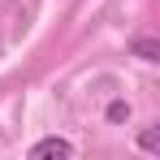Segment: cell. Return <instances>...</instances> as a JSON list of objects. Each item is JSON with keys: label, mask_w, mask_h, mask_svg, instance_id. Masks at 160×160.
Masks as SVG:
<instances>
[{"label": "cell", "mask_w": 160, "mask_h": 160, "mask_svg": "<svg viewBox=\"0 0 160 160\" xmlns=\"http://www.w3.org/2000/svg\"><path fill=\"white\" fill-rule=\"evenodd\" d=\"M138 147H143V152H152V156H156V152H160V126H147V130L138 134Z\"/></svg>", "instance_id": "obj_3"}, {"label": "cell", "mask_w": 160, "mask_h": 160, "mask_svg": "<svg viewBox=\"0 0 160 160\" xmlns=\"http://www.w3.org/2000/svg\"><path fill=\"white\" fill-rule=\"evenodd\" d=\"M130 52L138 56V61H147V65H156V61H160V43H156V39H147V35H138V39L130 43Z\"/></svg>", "instance_id": "obj_2"}, {"label": "cell", "mask_w": 160, "mask_h": 160, "mask_svg": "<svg viewBox=\"0 0 160 160\" xmlns=\"http://www.w3.org/2000/svg\"><path fill=\"white\" fill-rule=\"evenodd\" d=\"M30 156L35 160H48V156H56V160H69L74 156V143H69V138H39V143H35V147H30Z\"/></svg>", "instance_id": "obj_1"}, {"label": "cell", "mask_w": 160, "mask_h": 160, "mask_svg": "<svg viewBox=\"0 0 160 160\" xmlns=\"http://www.w3.org/2000/svg\"><path fill=\"white\" fill-rule=\"evenodd\" d=\"M126 117H130V104L126 100H112L108 104V121H126Z\"/></svg>", "instance_id": "obj_4"}]
</instances>
